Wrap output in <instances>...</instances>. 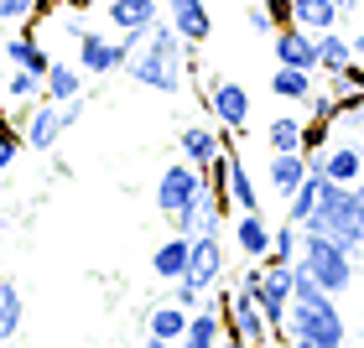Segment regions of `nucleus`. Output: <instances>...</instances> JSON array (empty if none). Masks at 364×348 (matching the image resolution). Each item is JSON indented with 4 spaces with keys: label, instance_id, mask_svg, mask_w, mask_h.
I'll list each match as a JSON object with an SVG mask.
<instances>
[{
    "label": "nucleus",
    "instance_id": "f257e3e1",
    "mask_svg": "<svg viewBox=\"0 0 364 348\" xmlns=\"http://www.w3.org/2000/svg\"><path fill=\"white\" fill-rule=\"evenodd\" d=\"M125 73L136 78L141 89H156V94H182L188 73H198V47H188V42H182L167 21H156L151 31H146L141 53L125 62Z\"/></svg>",
    "mask_w": 364,
    "mask_h": 348
},
{
    "label": "nucleus",
    "instance_id": "f03ea898",
    "mask_svg": "<svg viewBox=\"0 0 364 348\" xmlns=\"http://www.w3.org/2000/svg\"><path fill=\"white\" fill-rule=\"evenodd\" d=\"M287 338H307L318 348H343L349 327H343L333 296H328L307 271L291 265V307H287Z\"/></svg>",
    "mask_w": 364,
    "mask_h": 348
},
{
    "label": "nucleus",
    "instance_id": "7ed1b4c3",
    "mask_svg": "<svg viewBox=\"0 0 364 348\" xmlns=\"http://www.w3.org/2000/svg\"><path fill=\"white\" fill-rule=\"evenodd\" d=\"M302 229H312V234H328V239H338L343 250L364 255V203H359V192L343 187V182H328V177H323L318 208L307 213Z\"/></svg>",
    "mask_w": 364,
    "mask_h": 348
},
{
    "label": "nucleus",
    "instance_id": "20e7f679",
    "mask_svg": "<svg viewBox=\"0 0 364 348\" xmlns=\"http://www.w3.org/2000/svg\"><path fill=\"white\" fill-rule=\"evenodd\" d=\"M296 271H307L328 296H338V291H349V286H354V250H343V244H338V239H328V234H312V229H302Z\"/></svg>",
    "mask_w": 364,
    "mask_h": 348
},
{
    "label": "nucleus",
    "instance_id": "39448f33",
    "mask_svg": "<svg viewBox=\"0 0 364 348\" xmlns=\"http://www.w3.org/2000/svg\"><path fill=\"white\" fill-rule=\"evenodd\" d=\"M240 286H250L255 291V302L260 312H266V322H271V333L276 338H287V307H291V265H245L240 271Z\"/></svg>",
    "mask_w": 364,
    "mask_h": 348
},
{
    "label": "nucleus",
    "instance_id": "423d86ee",
    "mask_svg": "<svg viewBox=\"0 0 364 348\" xmlns=\"http://www.w3.org/2000/svg\"><path fill=\"white\" fill-rule=\"evenodd\" d=\"M219 312H224V333H235V338H245V343H255V348H271V322H266V312H260V302H255V291L250 286H229V291H219Z\"/></svg>",
    "mask_w": 364,
    "mask_h": 348
},
{
    "label": "nucleus",
    "instance_id": "0eeeda50",
    "mask_svg": "<svg viewBox=\"0 0 364 348\" xmlns=\"http://www.w3.org/2000/svg\"><path fill=\"white\" fill-rule=\"evenodd\" d=\"M203 192H208L203 167H193V161H172V167L156 177V208H161V219H177V213H188Z\"/></svg>",
    "mask_w": 364,
    "mask_h": 348
},
{
    "label": "nucleus",
    "instance_id": "6e6552de",
    "mask_svg": "<svg viewBox=\"0 0 364 348\" xmlns=\"http://www.w3.org/2000/svg\"><path fill=\"white\" fill-rule=\"evenodd\" d=\"M11 125L21 130L26 151H53L58 136L68 130V125H63V104H53V99H37V104H16Z\"/></svg>",
    "mask_w": 364,
    "mask_h": 348
},
{
    "label": "nucleus",
    "instance_id": "1a4fd4ad",
    "mask_svg": "<svg viewBox=\"0 0 364 348\" xmlns=\"http://www.w3.org/2000/svg\"><path fill=\"white\" fill-rule=\"evenodd\" d=\"M203 104H208V114L224 130H235V136L250 130V89L235 84V78H208L203 84Z\"/></svg>",
    "mask_w": 364,
    "mask_h": 348
},
{
    "label": "nucleus",
    "instance_id": "9d476101",
    "mask_svg": "<svg viewBox=\"0 0 364 348\" xmlns=\"http://www.w3.org/2000/svg\"><path fill=\"white\" fill-rule=\"evenodd\" d=\"M78 68L84 73H125V62H130V53H125V42L120 37H109V31H99V26H84V37H78Z\"/></svg>",
    "mask_w": 364,
    "mask_h": 348
},
{
    "label": "nucleus",
    "instance_id": "9b49d317",
    "mask_svg": "<svg viewBox=\"0 0 364 348\" xmlns=\"http://www.w3.org/2000/svg\"><path fill=\"white\" fill-rule=\"evenodd\" d=\"M161 21H167L188 47H203V42L213 37V11H208V0H161Z\"/></svg>",
    "mask_w": 364,
    "mask_h": 348
},
{
    "label": "nucleus",
    "instance_id": "f8f14e48",
    "mask_svg": "<svg viewBox=\"0 0 364 348\" xmlns=\"http://www.w3.org/2000/svg\"><path fill=\"white\" fill-rule=\"evenodd\" d=\"M182 281H188L193 291H203V296L219 286V281H224V234H198L193 239L188 276H182Z\"/></svg>",
    "mask_w": 364,
    "mask_h": 348
},
{
    "label": "nucleus",
    "instance_id": "ddd939ff",
    "mask_svg": "<svg viewBox=\"0 0 364 348\" xmlns=\"http://www.w3.org/2000/svg\"><path fill=\"white\" fill-rule=\"evenodd\" d=\"M312 172H323L328 182H343V187H354L359 172H364V146L359 141H328L318 156H307Z\"/></svg>",
    "mask_w": 364,
    "mask_h": 348
},
{
    "label": "nucleus",
    "instance_id": "4468645a",
    "mask_svg": "<svg viewBox=\"0 0 364 348\" xmlns=\"http://www.w3.org/2000/svg\"><path fill=\"white\" fill-rule=\"evenodd\" d=\"M271 47H276V62H281V68H307V73H318V37H312V31L281 26L276 37H271Z\"/></svg>",
    "mask_w": 364,
    "mask_h": 348
},
{
    "label": "nucleus",
    "instance_id": "2eb2a0df",
    "mask_svg": "<svg viewBox=\"0 0 364 348\" xmlns=\"http://www.w3.org/2000/svg\"><path fill=\"white\" fill-rule=\"evenodd\" d=\"M0 58H6L11 68L37 73V78H47V68H53V58H47V47L37 42V31H31V26H21L16 37H6V42H0Z\"/></svg>",
    "mask_w": 364,
    "mask_h": 348
},
{
    "label": "nucleus",
    "instance_id": "dca6fc26",
    "mask_svg": "<svg viewBox=\"0 0 364 348\" xmlns=\"http://www.w3.org/2000/svg\"><path fill=\"white\" fill-rule=\"evenodd\" d=\"M105 16L114 31H151L161 21V0H105Z\"/></svg>",
    "mask_w": 364,
    "mask_h": 348
},
{
    "label": "nucleus",
    "instance_id": "f3484780",
    "mask_svg": "<svg viewBox=\"0 0 364 348\" xmlns=\"http://www.w3.org/2000/svg\"><path fill=\"white\" fill-rule=\"evenodd\" d=\"M224 146H229V141H224L213 125H182V130H177V151H182V161H193V167H208Z\"/></svg>",
    "mask_w": 364,
    "mask_h": 348
},
{
    "label": "nucleus",
    "instance_id": "a211bd4d",
    "mask_svg": "<svg viewBox=\"0 0 364 348\" xmlns=\"http://www.w3.org/2000/svg\"><path fill=\"white\" fill-rule=\"evenodd\" d=\"M188 255H193V239L172 229V234L151 250V276L156 281H182V276H188Z\"/></svg>",
    "mask_w": 364,
    "mask_h": 348
},
{
    "label": "nucleus",
    "instance_id": "6ab92c4d",
    "mask_svg": "<svg viewBox=\"0 0 364 348\" xmlns=\"http://www.w3.org/2000/svg\"><path fill=\"white\" fill-rule=\"evenodd\" d=\"M229 234H235L245 260H266L271 255V224L260 219V208L255 213H235V229H229Z\"/></svg>",
    "mask_w": 364,
    "mask_h": 348
},
{
    "label": "nucleus",
    "instance_id": "aec40b11",
    "mask_svg": "<svg viewBox=\"0 0 364 348\" xmlns=\"http://www.w3.org/2000/svg\"><path fill=\"white\" fill-rule=\"evenodd\" d=\"M307 156L302 151H271V167H266V177H271V192L276 197H291L296 187L307 182Z\"/></svg>",
    "mask_w": 364,
    "mask_h": 348
},
{
    "label": "nucleus",
    "instance_id": "412c9836",
    "mask_svg": "<svg viewBox=\"0 0 364 348\" xmlns=\"http://www.w3.org/2000/svg\"><path fill=\"white\" fill-rule=\"evenodd\" d=\"M172 229H177V234H188V239H198V234H224V208L203 192L188 213H177V219H172Z\"/></svg>",
    "mask_w": 364,
    "mask_h": 348
},
{
    "label": "nucleus",
    "instance_id": "4be33fe9",
    "mask_svg": "<svg viewBox=\"0 0 364 348\" xmlns=\"http://www.w3.org/2000/svg\"><path fill=\"white\" fill-rule=\"evenodd\" d=\"M224 156H229V203H235L240 213H255L260 192H255V177H250V167H245V156L235 151V146H224Z\"/></svg>",
    "mask_w": 364,
    "mask_h": 348
},
{
    "label": "nucleus",
    "instance_id": "5701e85b",
    "mask_svg": "<svg viewBox=\"0 0 364 348\" xmlns=\"http://www.w3.org/2000/svg\"><path fill=\"white\" fill-rule=\"evenodd\" d=\"M84 94V68L78 62H53L42 78V99H53V104H68V99Z\"/></svg>",
    "mask_w": 364,
    "mask_h": 348
},
{
    "label": "nucleus",
    "instance_id": "b1692460",
    "mask_svg": "<svg viewBox=\"0 0 364 348\" xmlns=\"http://www.w3.org/2000/svg\"><path fill=\"white\" fill-rule=\"evenodd\" d=\"M343 21V16L333 11V0H291V26H302V31H333Z\"/></svg>",
    "mask_w": 364,
    "mask_h": 348
},
{
    "label": "nucleus",
    "instance_id": "393cba45",
    "mask_svg": "<svg viewBox=\"0 0 364 348\" xmlns=\"http://www.w3.org/2000/svg\"><path fill=\"white\" fill-rule=\"evenodd\" d=\"M354 62V42L343 37V31H318V73H338V68H349Z\"/></svg>",
    "mask_w": 364,
    "mask_h": 348
},
{
    "label": "nucleus",
    "instance_id": "a878e982",
    "mask_svg": "<svg viewBox=\"0 0 364 348\" xmlns=\"http://www.w3.org/2000/svg\"><path fill=\"white\" fill-rule=\"evenodd\" d=\"M188 317H193L188 307L161 302V307H151V317H146V333H151V338H167V343H177L182 333H188Z\"/></svg>",
    "mask_w": 364,
    "mask_h": 348
},
{
    "label": "nucleus",
    "instance_id": "bb28decb",
    "mask_svg": "<svg viewBox=\"0 0 364 348\" xmlns=\"http://www.w3.org/2000/svg\"><path fill=\"white\" fill-rule=\"evenodd\" d=\"M271 94H276V99H287V104H307V94H312V73H307V68H281V62H276V73H271Z\"/></svg>",
    "mask_w": 364,
    "mask_h": 348
},
{
    "label": "nucleus",
    "instance_id": "cd10ccee",
    "mask_svg": "<svg viewBox=\"0 0 364 348\" xmlns=\"http://www.w3.org/2000/svg\"><path fill=\"white\" fill-rule=\"evenodd\" d=\"M296 250H302V224H276L271 229V255H266V265H296Z\"/></svg>",
    "mask_w": 364,
    "mask_h": 348
},
{
    "label": "nucleus",
    "instance_id": "c85d7f7f",
    "mask_svg": "<svg viewBox=\"0 0 364 348\" xmlns=\"http://www.w3.org/2000/svg\"><path fill=\"white\" fill-rule=\"evenodd\" d=\"M21 317H26L21 291H16L11 281H0V343H11L16 333H21Z\"/></svg>",
    "mask_w": 364,
    "mask_h": 348
},
{
    "label": "nucleus",
    "instance_id": "c756f323",
    "mask_svg": "<svg viewBox=\"0 0 364 348\" xmlns=\"http://www.w3.org/2000/svg\"><path fill=\"white\" fill-rule=\"evenodd\" d=\"M318 192H323V172H307V182L287 197V219L291 224H307V213L318 208Z\"/></svg>",
    "mask_w": 364,
    "mask_h": 348
},
{
    "label": "nucleus",
    "instance_id": "7c9ffc66",
    "mask_svg": "<svg viewBox=\"0 0 364 348\" xmlns=\"http://www.w3.org/2000/svg\"><path fill=\"white\" fill-rule=\"evenodd\" d=\"M0 94H6L11 104H37V99H42V78L26 73V68H11L6 84H0Z\"/></svg>",
    "mask_w": 364,
    "mask_h": 348
},
{
    "label": "nucleus",
    "instance_id": "2f4dec72",
    "mask_svg": "<svg viewBox=\"0 0 364 348\" xmlns=\"http://www.w3.org/2000/svg\"><path fill=\"white\" fill-rule=\"evenodd\" d=\"M266 141H271V151H302V120L296 114H276L266 125Z\"/></svg>",
    "mask_w": 364,
    "mask_h": 348
},
{
    "label": "nucleus",
    "instance_id": "473e14b6",
    "mask_svg": "<svg viewBox=\"0 0 364 348\" xmlns=\"http://www.w3.org/2000/svg\"><path fill=\"white\" fill-rule=\"evenodd\" d=\"M328 141H333V120H318V114H307V120H302V156H318Z\"/></svg>",
    "mask_w": 364,
    "mask_h": 348
},
{
    "label": "nucleus",
    "instance_id": "72a5a7b5",
    "mask_svg": "<svg viewBox=\"0 0 364 348\" xmlns=\"http://www.w3.org/2000/svg\"><path fill=\"white\" fill-rule=\"evenodd\" d=\"M21 146H26V141H21V130H16V125H0V172H6L11 161L21 156Z\"/></svg>",
    "mask_w": 364,
    "mask_h": 348
},
{
    "label": "nucleus",
    "instance_id": "f704fd0d",
    "mask_svg": "<svg viewBox=\"0 0 364 348\" xmlns=\"http://www.w3.org/2000/svg\"><path fill=\"white\" fill-rule=\"evenodd\" d=\"M37 0H0V21H31Z\"/></svg>",
    "mask_w": 364,
    "mask_h": 348
},
{
    "label": "nucleus",
    "instance_id": "c9c22d12",
    "mask_svg": "<svg viewBox=\"0 0 364 348\" xmlns=\"http://www.w3.org/2000/svg\"><path fill=\"white\" fill-rule=\"evenodd\" d=\"M250 31L255 37H276V21H271V11L260 6V0H250Z\"/></svg>",
    "mask_w": 364,
    "mask_h": 348
},
{
    "label": "nucleus",
    "instance_id": "e433bc0d",
    "mask_svg": "<svg viewBox=\"0 0 364 348\" xmlns=\"http://www.w3.org/2000/svg\"><path fill=\"white\" fill-rule=\"evenodd\" d=\"M260 6L271 11V21H276V31H281V26H291V0H260Z\"/></svg>",
    "mask_w": 364,
    "mask_h": 348
},
{
    "label": "nucleus",
    "instance_id": "4c0bfd02",
    "mask_svg": "<svg viewBox=\"0 0 364 348\" xmlns=\"http://www.w3.org/2000/svg\"><path fill=\"white\" fill-rule=\"evenodd\" d=\"M333 11L338 16H359V0H333Z\"/></svg>",
    "mask_w": 364,
    "mask_h": 348
},
{
    "label": "nucleus",
    "instance_id": "58836bf2",
    "mask_svg": "<svg viewBox=\"0 0 364 348\" xmlns=\"http://www.w3.org/2000/svg\"><path fill=\"white\" fill-rule=\"evenodd\" d=\"M349 42H354V58L364 62V21H359V31H354V37H349Z\"/></svg>",
    "mask_w": 364,
    "mask_h": 348
},
{
    "label": "nucleus",
    "instance_id": "ea45409f",
    "mask_svg": "<svg viewBox=\"0 0 364 348\" xmlns=\"http://www.w3.org/2000/svg\"><path fill=\"white\" fill-rule=\"evenodd\" d=\"M219 348H255V343H245V338H235V333H224V338H219Z\"/></svg>",
    "mask_w": 364,
    "mask_h": 348
},
{
    "label": "nucleus",
    "instance_id": "a19ab883",
    "mask_svg": "<svg viewBox=\"0 0 364 348\" xmlns=\"http://www.w3.org/2000/svg\"><path fill=\"white\" fill-rule=\"evenodd\" d=\"M141 348H177V343H167V338H151V333H146V343Z\"/></svg>",
    "mask_w": 364,
    "mask_h": 348
},
{
    "label": "nucleus",
    "instance_id": "79ce46f5",
    "mask_svg": "<svg viewBox=\"0 0 364 348\" xmlns=\"http://www.w3.org/2000/svg\"><path fill=\"white\" fill-rule=\"evenodd\" d=\"M354 192H359V203H364V172H359V182H354Z\"/></svg>",
    "mask_w": 364,
    "mask_h": 348
},
{
    "label": "nucleus",
    "instance_id": "37998d69",
    "mask_svg": "<svg viewBox=\"0 0 364 348\" xmlns=\"http://www.w3.org/2000/svg\"><path fill=\"white\" fill-rule=\"evenodd\" d=\"M6 73H11V62H6V58H0V84H6Z\"/></svg>",
    "mask_w": 364,
    "mask_h": 348
},
{
    "label": "nucleus",
    "instance_id": "c03bdc74",
    "mask_svg": "<svg viewBox=\"0 0 364 348\" xmlns=\"http://www.w3.org/2000/svg\"><path fill=\"white\" fill-rule=\"evenodd\" d=\"M0 281H6V276H0Z\"/></svg>",
    "mask_w": 364,
    "mask_h": 348
},
{
    "label": "nucleus",
    "instance_id": "a18cd8bd",
    "mask_svg": "<svg viewBox=\"0 0 364 348\" xmlns=\"http://www.w3.org/2000/svg\"><path fill=\"white\" fill-rule=\"evenodd\" d=\"M359 146H364V141H359Z\"/></svg>",
    "mask_w": 364,
    "mask_h": 348
}]
</instances>
